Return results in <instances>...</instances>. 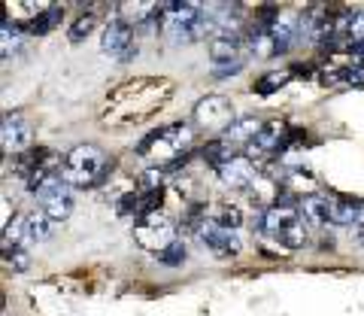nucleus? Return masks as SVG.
I'll list each match as a JSON object with an SVG mask.
<instances>
[{
  "mask_svg": "<svg viewBox=\"0 0 364 316\" xmlns=\"http://www.w3.org/2000/svg\"><path fill=\"white\" fill-rule=\"evenodd\" d=\"M173 98V83L164 76H136L122 83L116 92H109L100 110V122L112 128L140 125L161 112L164 104Z\"/></svg>",
  "mask_w": 364,
  "mask_h": 316,
  "instance_id": "1",
  "label": "nucleus"
},
{
  "mask_svg": "<svg viewBox=\"0 0 364 316\" xmlns=\"http://www.w3.org/2000/svg\"><path fill=\"white\" fill-rule=\"evenodd\" d=\"M112 171V158L95 143H79L64 155V183L76 189H95L97 183H104V177Z\"/></svg>",
  "mask_w": 364,
  "mask_h": 316,
  "instance_id": "2",
  "label": "nucleus"
},
{
  "mask_svg": "<svg viewBox=\"0 0 364 316\" xmlns=\"http://www.w3.org/2000/svg\"><path fill=\"white\" fill-rule=\"evenodd\" d=\"M191 140H195V128L186 125V122H173V125L158 128L136 143V155L155 162V167H164L173 164L176 158H186Z\"/></svg>",
  "mask_w": 364,
  "mask_h": 316,
  "instance_id": "3",
  "label": "nucleus"
},
{
  "mask_svg": "<svg viewBox=\"0 0 364 316\" xmlns=\"http://www.w3.org/2000/svg\"><path fill=\"white\" fill-rule=\"evenodd\" d=\"M258 228L264 231L270 241H277L286 250H301L306 243V222L298 210L291 207H267L258 216Z\"/></svg>",
  "mask_w": 364,
  "mask_h": 316,
  "instance_id": "4",
  "label": "nucleus"
},
{
  "mask_svg": "<svg viewBox=\"0 0 364 316\" xmlns=\"http://www.w3.org/2000/svg\"><path fill=\"white\" fill-rule=\"evenodd\" d=\"M191 119H195V125L200 131H207V134H225L237 122L231 100L222 98V95L200 98L198 104H195V110H191Z\"/></svg>",
  "mask_w": 364,
  "mask_h": 316,
  "instance_id": "5",
  "label": "nucleus"
},
{
  "mask_svg": "<svg viewBox=\"0 0 364 316\" xmlns=\"http://www.w3.org/2000/svg\"><path fill=\"white\" fill-rule=\"evenodd\" d=\"M134 241L143 246V250H149L155 256H161L170 243H176V225L170 222L167 216L161 213H152V216H143L140 222L134 225Z\"/></svg>",
  "mask_w": 364,
  "mask_h": 316,
  "instance_id": "6",
  "label": "nucleus"
},
{
  "mask_svg": "<svg viewBox=\"0 0 364 316\" xmlns=\"http://www.w3.org/2000/svg\"><path fill=\"white\" fill-rule=\"evenodd\" d=\"M200 4H161V31L167 33L173 43H188V33L195 28V21L200 16Z\"/></svg>",
  "mask_w": 364,
  "mask_h": 316,
  "instance_id": "7",
  "label": "nucleus"
},
{
  "mask_svg": "<svg viewBox=\"0 0 364 316\" xmlns=\"http://www.w3.org/2000/svg\"><path fill=\"white\" fill-rule=\"evenodd\" d=\"M37 198L43 201V213L52 222H64L73 213V191H70V186L64 183V174L52 177L49 183L37 191Z\"/></svg>",
  "mask_w": 364,
  "mask_h": 316,
  "instance_id": "8",
  "label": "nucleus"
},
{
  "mask_svg": "<svg viewBox=\"0 0 364 316\" xmlns=\"http://www.w3.org/2000/svg\"><path fill=\"white\" fill-rule=\"evenodd\" d=\"M200 241L210 253H215L219 258H231L240 253V234L231 231V228H219L215 222H203L200 225Z\"/></svg>",
  "mask_w": 364,
  "mask_h": 316,
  "instance_id": "9",
  "label": "nucleus"
},
{
  "mask_svg": "<svg viewBox=\"0 0 364 316\" xmlns=\"http://www.w3.org/2000/svg\"><path fill=\"white\" fill-rule=\"evenodd\" d=\"M33 128L31 122L21 116V112H6L4 116V128H0V143H4L6 152H25L31 146Z\"/></svg>",
  "mask_w": 364,
  "mask_h": 316,
  "instance_id": "10",
  "label": "nucleus"
},
{
  "mask_svg": "<svg viewBox=\"0 0 364 316\" xmlns=\"http://www.w3.org/2000/svg\"><path fill=\"white\" fill-rule=\"evenodd\" d=\"M134 28L128 25L124 19H112L107 31H104V40H100V49H104V55H109V58H124L134 46Z\"/></svg>",
  "mask_w": 364,
  "mask_h": 316,
  "instance_id": "11",
  "label": "nucleus"
},
{
  "mask_svg": "<svg viewBox=\"0 0 364 316\" xmlns=\"http://www.w3.org/2000/svg\"><path fill=\"white\" fill-rule=\"evenodd\" d=\"M215 174H219V179L228 189H246V186L255 183V167L246 155H234L231 162L215 167Z\"/></svg>",
  "mask_w": 364,
  "mask_h": 316,
  "instance_id": "12",
  "label": "nucleus"
},
{
  "mask_svg": "<svg viewBox=\"0 0 364 316\" xmlns=\"http://www.w3.org/2000/svg\"><path fill=\"white\" fill-rule=\"evenodd\" d=\"M282 143H286V125H282V122H267V125L261 128L258 137L249 143L246 158H249V162H252V158H264L273 149H279Z\"/></svg>",
  "mask_w": 364,
  "mask_h": 316,
  "instance_id": "13",
  "label": "nucleus"
},
{
  "mask_svg": "<svg viewBox=\"0 0 364 316\" xmlns=\"http://www.w3.org/2000/svg\"><path fill=\"white\" fill-rule=\"evenodd\" d=\"M364 216V204L361 201H352V198H328V219L331 225H358Z\"/></svg>",
  "mask_w": 364,
  "mask_h": 316,
  "instance_id": "14",
  "label": "nucleus"
},
{
  "mask_svg": "<svg viewBox=\"0 0 364 316\" xmlns=\"http://www.w3.org/2000/svg\"><path fill=\"white\" fill-rule=\"evenodd\" d=\"M261 128H264V122H258V119H252V116L237 119L234 125L222 134V140H228L231 146H234V143H252L258 134H261Z\"/></svg>",
  "mask_w": 364,
  "mask_h": 316,
  "instance_id": "15",
  "label": "nucleus"
},
{
  "mask_svg": "<svg viewBox=\"0 0 364 316\" xmlns=\"http://www.w3.org/2000/svg\"><path fill=\"white\" fill-rule=\"evenodd\" d=\"M243 43H246V40H240V37H215V40H210V55H213V61H243V58H240Z\"/></svg>",
  "mask_w": 364,
  "mask_h": 316,
  "instance_id": "16",
  "label": "nucleus"
},
{
  "mask_svg": "<svg viewBox=\"0 0 364 316\" xmlns=\"http://www.w3.org/2000/svg\"><path fill=\"white\" fill-rule=\"evenodd\" d=\"M301 216H304L306 225H313V228H322V225H328V222H331V219H328V198H318V195L304 198Z\"/></svg>",
  "mask_w": 364,
  "mask_h": 316,
  "instance_id": "17",
  "label": "nucleus"
},
{
  "mask_svg": "<svg viewBox=\"0 0 364 316\" xmlns=\"http://www.w3.org/2000/svg\"><path fill=\"white\" fill-rule=\"evenodd\" d=\"M25 228H28V243H43L52 237V219L43 210H37L31 216H25Z\"/></svg>",
  "mask_w": 364,
  "mask_h": 316,
  "instance_id": "18",
  "label": "nucleus"
},
{
  "mask_svg": "<svg viewBox=\"0 0 364 316\" xmlns=\"http://www.w3.org/2000/svg\"><path fill=\"white\" fill-rule=\"evenodd\" d=\"M61 19H64V9H61V6L43 9L40 16H33V19L28 21V33H37V37H43V33H49L52 28H58Z\"/></svg>",
  "mask_w": 364,
  "mask_h": 316,
  "instance_id": "19",
  "label": "nucleus"
},
{
  "mask_svg": "<svg viewBox=\"0 0 364 316\" xmlns=\"http://www.w3.org/2000/svg\"><path fill=\"white\" fill-rule=\"evenodd\" d=\"M210 222H215L219 228H231V231H237V225L243 222V213H240V207H234V204H219V207H213Z\"/></svg>",
  "mask_w": 364,
  "mask_h": 316,
  "instance_id": "20",
  "label": "nucleus"
},
{
  "mask_svg": "<svg viewBox=\"0 0 364 316\" xmlns=\"http://www.w3.org/2000/svg\"><path fill=\"white\" fill-rule=\"evenodd\" d=\"M4 58H9V52L13 49H18L21 46V40H25V28L18 25V21H13V19H4Z\"/></svg>",
  "mask_w": 364,
  "mask_h": 316,
  "instance_id": "21",
  "label": "nucleus"
},
{
  "mask_svg": "<svg viewBox=\"0 0 364 316\" xmlns=\"http://www.w3.org/2000/svg\"><path fill=\"white\" fill-rule=\"evenodd\" d=\"M203 158H207V162L213 164V167H219V164H225V162H231V143L228 140H213V143H207L203 146Z\"/></svg>",
  "mask_w": 364,
  "mask_h": 316,
  "instance_id": "22",
  "label": "nucleus"
},
{
  "mask_svg": "<svg viewBox=\"0 0 364 316\" xmlns=\"http://www.w3.org/2000/svg\"><path fill=\"white\" fill-rule=\"evenodd\" d=\"M289 79H291V70H270L255 83V92L258 95H270V92H277V88L286 85Z\"/></svg>",
  "mask_w": 364,
  "mask_h": 316,
  "instance_id": "23",
  "label": "nucleus"
},
{
  "mask_svg": "<svg viewBox=\"0 0 364 316\" xmlns=\"http://www.w3.org/2000/svg\"><path fill=\"white\" fill-rule=\"evenodd\" d=\"M164 171L161 167H149L140 174V195H152V191H164Z\"/></svg>",
  "mask_w": 364,
  "mask_h": 316,
  "instance_id": "24",
  "label": "nucleus"
},
{
  "mask_svg": "<svg viewBox=\"0 0 364 316\" xmlns=\"http://www.w3.org/2000/svg\"><path fill=\"white\" fill-rule=\"evenodd\" d=\"M346 40H349V49L355 43H364V9L361 13H346Z\"/></svg>",
  "mask_w": 364,
  "mask_h": 316,
  "instance_id": "25",
  "label": "nucleus"
},
{
  "mask_svg": "<svg viewBox=\"0 0 364 316\" xmlns=\"http://www.w3.org/2000/svg\"><path fill=\"white\" fill-rule=\"evenodd\" d=\"M158 262H161V265H167V268H179L182 262H186V243H182V241L170 243L167 250H164L161 256H158Z\"/></svg>",
  "mask_w": 364,
  "mask_h": 316,
  "instance_id": "26",
  "label": "nucleus"
},
{
  "mask_svg": "<svg viewBox=\"0 0 364 316\" xmlns=\"http://www.w3.org/2000/svg\"><path fill=\"white\" fill-rule=\"evenodd\" d=\"M4 258H6V268L13 270H28L31 268V256L25 246H16V250H4Z\"/></svg>",
  "mask_w": 364,
  "mask_h": 316,
  "instance_id": "27",
  "label": "nucleus"
},
{
  "mask_svg": "<svg viewBox=\"0 0 364 316\" xmlns=\"http://www.w3.org/2000/svg\"><path fill=\"white\" fill-rule=\"evenodd\" d=\"M95 16H91V13H85V16H79L76 21H73V28H70V33H67V37H70L73 43H79V40H85L88 37V33H91V28H95Z\"/></svg>",
  "mask_w": 364,
  "mask_h": 316,
  "instance_id": "28",
  "label": "nucleus"
},
{
  "mask_svg": "<svg viewBox=\"0 0 364 316\" xmlns=\"http://www.w3.org/2000/svg\"><path fill=\"white\" fill-rule=\"evenodd\" d=\"M325 79H331V83H349V85H364V67H346V70H340V73H331V76H325Z\"/></svg>",
  "mask_w": 364,
  "mask_h": 316,
  "instance_id": "29",
  "label": "nucleus"
},
{
  "mask_svg": "<svg viewBox=\"0 0 364 316\" xmlns=\"http://www.w3.org/2000/svg\"><path fill=\"white\" fill-rule=\"evenodd\" d=\"M243 70V61H213V76L215 79H225V76H234Z\"/></svg>",
  "mask_w": 364,
  "mask_h": 316,
  "instance_id": "30",
  "label": "nucleus"
},
{
  "mask_svg": "<svg viewBox=\"0 0 364 316\" xmlns=\"http://www.w3.org/2000/svg\"><path fill=\"white\" fill-rule=\"evenodd\" d=\"M140 216V195H134V191H128L122 201H119V216Z\"/></svg>",
  "mask_w": 364,
  "mask_h": 316,
  "instance_id": "31",
  "label": "nucleus"
},
{
  "mask_svg": "<svg viewBox=\"0 0 364 316\" xmlns=\"http://www.w3.org/2000/svg\"><path fill=\"white\" fill-rule=\"evenodd\" d=\"M352 241H355L358 246H364V219L358 225H352Z\"/></svg>",
  "mask_w": 364,
  "mask_h": 316,
  "instance_id": "32",
  "label": "nucleus"
}]
</instances>
